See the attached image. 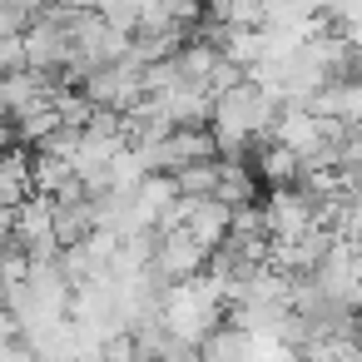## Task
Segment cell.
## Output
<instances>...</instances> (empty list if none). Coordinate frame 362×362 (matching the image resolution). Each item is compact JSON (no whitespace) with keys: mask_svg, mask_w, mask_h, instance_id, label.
Listing matches in <instances>:
<instances>
[{"mask_svg":"<svg viewBox=\"0 0 362 362\" xmlns=\"http://www.w3.org/2000/svg\"><path fill=\"white\" fill-rule=\"evenodd\" d=\"M352 174H357V184H362V164H357V169H352Z\"/></svg>","mask_w":362,"mask_h":362,"instance_id":"15","label":"cell"},{"mask_svg":"<svg viewBox=\"0 0 362 362\" xmlns=\"http://www.w3.org/2000/svg\"><path fill=\"white\" fill-rule=\"evenodd\" d=\"M25 65V40L21 35H0V75H11Z\"/></svg>","mask_w":362,"mask_h":362,"instance_id":"13","label":"cell"},{"mask_svg":"<svg viewBox=\"0 0 362 362\" xmlns=\"http://www.w3.org/2000/svg\"><path fill=\"white\" fill-rule=\"evenodd\" d=\"M238 80H248V65H238V60L218 55V60H214V70H209V80H204V90H209V95H223V90H233Z\"/></svg>","mask_w":362,"mask_h":362,"instance_id":"11","label":"cell"},{"mask_svg":"<svg viewBox=\"0 0 362 362\" xmlns=\"http://www.w3.org/2000/svg\"><path fill=\"white\" fill-rule=\"evenodd\" d=\"M204 258H209V248L184 228V223H174V228H164L159 238H154V273L164 278V283H184V278H194V273H204Z\"/></svg>","mask_w":362,"mask_h":362,"instance_id":"2","label":"cell"},{"mask_svg":"<svg viewBox=\"0 0 362 362\" xmlns=\"http://www.w3.org/2000/svg\"><path fill=\"white\" fill-rule=\"evenodd\" d=\"M154 100L169 110L174 124H209V110H214V95H209L204 85H179V90L154 95Z\"/></svg>","mask_w":362,"mask_h":362,"instance_id":"7","label":"cell"},{"mask_svg":"<svg viewBox=\"0 0 362 362\" xmlns=\"http://www.w3.org/2000/svg\"><path fill=\"white\" fill-rule=\"evenodd\" d=\"M258 189H263V179H258V169H253L243 154H218V184H214V199H223L228 209H238V204H253Z\"/></svg>","mask_w":362,"mask_h":362,"instance_id":"4","label":"cell"},{"mask_svg":"<svg viewBox=\"0 0 362 362\" xmlns=\"http://www.w3.org/2000/svg\"><path fill=\"white\" fill-rule=\"evenodd\" d=\"M75 174L70 154H50V149H30V179H35V194H55L65 179Z\"/></svg>","mask_w":362,"mask_h":362,"instance_id":"9","label":"cell"},{"mask_svg":"<svg viewBox=\"0 0 362 362\" xmlns=\"http://www.w3.org/2000/svg\"><path fill=\"white\" fill-rule=\"evenodd\" d=\"M139 6H144V0H110V6H100V16H105L115 30L134 35V30H139Z\"/></svg>","mask_w":362,"mask_h":362,"instance_id":"12","label":"cell"},{"mask_svg":"<svg viewBox=\"0 0 362 362\" xmlns=\"http://www.w3.org/2000/svg\"><path fill=\"white\" fill-rule=\"evenodd\" d=\"M228 214H233V209H228L223 199H214V194H209V199H179V223H184L204 248H214V243L228 233Z\"/></svg>","mask_w":362,"mask_h":362,"instance_id":"3","label":"cell"},{"mask_svg":"<svg viewBox=\"0 0 362 362\" xmlns=\"http://www.w3.org/2000/svg\"><path fill=\"white\" fill-rule=\"evenodd\" d=\"M50 228H55L60 248L90 238L95 233V199H70V204L65 199H50Z\"/></svg>","mask_w":362,"mask_h":362,"instance_id":"6","label":"cell"},{"mask_svg":"<svg viewBox=\"0 0 362 362\" xmlns=\"http://www.w3.org/2000/svg\"><path fill=\"white\" fill-rule=\"evenodd\" d=\"M80 90L90 95V105H105V110H119V115H124V110H134V105L144 100V60H134V55L124 50L119 60L95 65Z\"/></svg>","mask_w":362,"mask_h":362,"instance_id":"1","label":"cell"},{"mask_svg":"<svg viewBox=\"0 0 362 362\" xmlns=\"http://www.w3.org/2000/svg\"><path fill=\"white\" fill-rule=\"evenodd\" d=\"M174 184H179V199H209L214 184H218V154H214V159H194V164H184V169L174 174Z\"/></svg>","mask_w":362,"mask_h":362,"instance_id":"10","label":"cell"},{"mask_svg":"<svg viewBox=\"0 0 362 362\" xmlns=\"http://www.w3.org/2000/svg\"><path fill=\"white\" fill-rule=\"evenodd\" d=\"M11 6H21V11H25V16L35 21V16H40L45 6H55V0H11Z\"/></svg>","mask_w":362,"mask_h":362,"instance_id":"14","label":"cell"},{"mask_svg":"<svg viewBox=\"0 0 362 362\" xmlns=\"http://www.w3.org/2000/svg\"><path fill=\"white\" fill-rule=\"evenodd\" d=\"M30 194H35V179H30V149H21V139H16V144L0 149V204H6V209H21Z\"/></svg>","mask_w":362,"mask_h":362,"instance_id":"5","label":"cell"},{"mask_svg":"<svg viewBox=\"0 0 362 362\" xmlns=\"http://www.w3.org/2000/svg\"><path fill=\"white\" fill-rule=\"evenodd\" d=\"M317 0H263V25L268 30H313Z\"/></svg>","mask_w":362,"mask_h":362,"instance_id":"8","label":"cell"}]
</instances>
